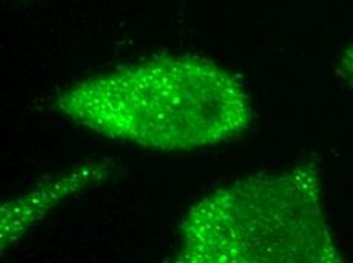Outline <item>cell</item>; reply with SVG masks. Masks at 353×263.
<instances>
[{"label":"cell","instance_id":"obj_4","mask_svg":"<svg viewBox=\"0 0 353 263\" xmlns=\"http://www.w3.org/2000/svg\"><path fill=\"white\" fill-rule=\"evenodd\" d=\"M338 72H340V75L343 78H345L349 83L353 84V46L344 52Z\"/></svg>","mask_w":353,"mask_h":263},{"label":"cell","instance_id":"obj_3","mask_svg":"<svg viewBox=\"0 0 353 263\" xmlns=\"http://www.w3.org/2000/svg\"><path fill=\"white\" fill-rule=\"evenodd\" d=\"M110 172L108 162L88 163L52 181L43 182L20 200L5 202L2 206V246L11 245L17 238L25 235V231L46 215L50 207L69 198V195L105 180Z\"/></svg>","mask_w":353,"mask_h":263},{"label":"cell","instance_id":"obj_2","mask_svg":"<svg viewBox=\"0 0 353 263\" xmlns=\"http://www.w3.org/2000/svg\"><path fill=\"white\" fill-rule=\"evenodd\" d=\"M315 166L219 189L181 225L179 262H335Z\"/></svg>","mask_w":353,"mask_h":263},{"label":"cell","instance_id":"obj_1","mask_svg":"<svg viewBox=\"0 0 353 263\" xmlns=\"http://www.w3.org/2000/svg\"><path fill=\"white\" fill-rule=\"evenodd\" d=\"M55 107L93 133L160 151L216 145L252 120L239 79L192 55L156 56L84 79L64 90Z\"/></svg>","mask_w":353,"mask_h":263}]
</instances>
